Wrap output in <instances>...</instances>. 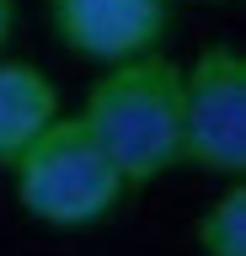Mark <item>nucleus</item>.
Segmentation results:
<instances>
[{"instance_id": "7ed1b4c3", "label": "nucleus", "mask_w": 246, "mask_h": 256, "mask_svg": "<svg viewBox=\"0 0 246 256\" xmlns=\"http://www.w3.org/2000/svg\"><path fill=\"white\" fill-rule=\"evenodd\" d=\"M182 166L246 176V54L235 43H209L182 64Z\"/></svg>"}, {"instance_id": "0eeeda50", "label": "nucleus", "mask_w": 246, "mask_h": 256, "mask_svg": "<svg viewBox=\"0 0 246 256\" xmlns=\"http://www.w3.org/2000/svg\"><path fill=\"white\" fill-rule=\"evenodd\" d=\"M11 32H17V0H0V54L11 43Z\"/></svg>"}, {"instance_id": "20e7f679", "label": "nucleus", "mask_w": 246, "mask_h": 256, "mask_svg": "<svg viewBox=\"0 0 246 256\" xmlns=\"http://www.w3.org/2000/svg\"><path fill=\"white\" fill-rule=\"evenodd\" d=\"M49 27L75 59L123 64L161 48L171 0H49Z\"/></svg>"}, {"instance_id": "f03ea898", "label": "nucleus", "mask_w": 246, "mask_h": 256, "mask_svg": "<svg viewBox=\"0 0 246 256\" xmlns=\"http://www.w3.org/2000/svg\"><path fill=\"white\" fill-rule=\"evenodd\" d=\"M6 171H11L17 203L54 230L102 224L129 192V182L102 155V144L86 134L81 118H54Z\"/></svg>"}, {"instance_id": "423d86ee", "label": "nucleus", "mask_w": 246, "mask_h": 256, "mask_svg": "<svg viewBox=\"0 0 246 256\" xmlns=\"http://www.w3.org/2000/svg\"><path fill=\"white\" fill-rule=\"evenodd\" d=\"M198 256H246V187L241 176L198 214Z\"/></svg>"}, {"instance_id": "f257e3e1", "label": "nucleus", "mask_w": 246, "mask_h": 256, "mask_svg": "<svg viewBox=\"0 0 246 256\" xmlns=\"http://www.w3.org/2000/svg\"><path fill=\"white\" fill-rule=\"evenodd\" d=\"M81 123L129 187L161 182L182 166V64L166 54L107 64L86 91Z\"/></svg>"}, {"instance_id": "39448f33", "label": "nucleus", "mask_w": 246, "mask_h": 256, "mask_svg": "<svg viewBox=\"0 0 246 256\" xmlns=\"http://www.w3.org/2000/svg\"><path fill=\"white\" fill-rule=\"evenodd\" d=\"M54 118L59 86L27 59H0V166H11Z\"/></svg>"}, {"instance_id": "6e6552de", "label": "nucleus", "mask_w": 246, "mask_h": 256, "mask_svg": "<svg viewBox=\"0 0 246 256\" xmlns=\"http://www.w3.org/2000/svg\"><path fill=\"white\" fill-rule=\"evenodd\" d=\"M209 6H219V0H209Z\"/></svg>"}]
</instances>
